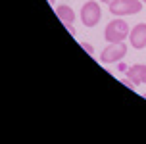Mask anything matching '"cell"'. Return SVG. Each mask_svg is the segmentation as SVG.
<instances>
[{
  "label": "cell",
  "instance_id": "obj_11",
  "mask_svg": "<svg viewBox=\"0 0 146 144\" xmlns=\"http://www.w3.org/2000/svg\"><path fill=\"white\" fill-rule=\"evenodd\" d=\"M142 2H144V4H146V0H142Z\"/></svg>",
  "mask_w": 146,
  "mask_h": 144
},
{
  "label": "cell",
  "instance_id": "obj_6",
  "mask_svg": "<svg viewBox=\"0 0 146 144\" xmlns=\"http://www.w3.org/2000/svg\"><path fill=\"white\" fill-rule=\"evenodd\" d=\"M127 79L133 85H146V64H137L127 69Z\"/></svg>",
  "mask_w": 146,
  "mask_h": 144
},
{
  "label": "cell",
  "instance_id": "obj_1",
  "mask_svg": "<svg viewBox=\"0 0 146 144\" xmlns=\"http://www.w3.org/2000/svg\"><path fill=\"white\" fill-rule=\"evenodd\" d=\"M129 33H131L129 23L123 21L121 17H115V19H111L106 25V29H104V38L108 42H123L125 38H129Z\"/></svg>",
  "mask_w": 146,
  "mask_h": 144
},
{
  "label": "cell",
  "instance_id": "obj_10",
  "mask_svg": "<svg viewBox=\"0 0 146 144\" xmlns=\"http://www.w3.org/2000/svg\"><path fill=\"white\" fill-rule=\"evenodd\" d=\"M48 2H50V4H54V0H48Z\"/></svg>",
  "mask_w": 146,
  "mask_h": 144
},
{
  "label": "cell",
  "instance_id": "obj_8",
  "mask_svg": "<svg viewBox=\"0 0 146 144\" xmlns=\"http://www.w3.org/2000/svg\"><path fill=\"white\" fill-rule=\"evenodd\" d=\"M81 46H83V48H85V50H87V54H90V56H92V54H94V48H92V46H90V44H87V42H81Z\"/></svg>",
  "mask_w": 146,
  "mask_h": 144
},
{
  "label": "cell",
  "instance_id": "obj_4",
  "mask_svg": "<svg viewBox=\"0 0 146 144\" xmlns=\"http://www.w3.org/2000/svg\"><path fill=\"white\" fill-rule=\"evenodd\" d=\"M127 56V44L125 42H110L100 54L102 64H115Z\"/></svg>",
  "mask_w": 146,
  "mask_h": 144
},
{
  "label": "cell",
  "instance_id": "obj_2",
  "mask_svg": "<svg viewBox=\"0 0 146 144\" xmlns=\"http://www.w3.org/2000/svg\"><path fill=\"white\" fill-rule=\"evenodd\" d=\"M142 0H113L110 4V12L115 17H123V15H133L142 12Z\"/></svg>",
  "mask_w": 146,
  "mask_h": 144
},
{
  "label": "cell",
  "instance_id": "obj_9",
  "mask_svg": "<svg viewBox=\"0 0 146 144\" xmlns=\"http://www.w3.org/2000/svg\"><path fill=\"white\" fill-rule=\"evenodd\" d=\"M100 2H104V4H108V6H110V4H111L113 0H100Z\"/></svg>",
  "mask_w": 146,
  "mask_h": 144
},
{
  "label": "cell",
  "instance_id": "obj_5",
  "mask_svg": "<svg viewBox=\"0 0 146 144\" xmlns=\"http://www.w3.org/2000/svg\"><path fill=\"white\" fill-rule=\"evenodd\" d=\"M129 40H131V46L137 48V50L146 48V23H137V25L131 29Z\"/></svg>",
  "mask_w": 146,
  "mask_h": 144
},
{
  "label": "cell",
  "instance_id": "obj_3",
  "mask_svg": "<svg viewBox=\"0 0 146 144\" xmlns=\"http://www.w3.org/2000/svg\"><path fill=\"white\" fill-rule=\"evenodd\" d=\"M100 17H102V10H100V4L96 0H88V2L83 4V8H81V21H83L85 27L98 25Z\"/></svg>",
  "mask_w": 146,
  "mask_h": 144
},
{
  "label": "cell",
  "instance_id": "obj_7",
  "mask_svg": "<svg viewBox=\"0 0 146 144\" xmlns=\"http://www.w3.org/2000/svg\"><path fill=\"white\" fill-rule=\"evenodd\" d=\"M56 14H58V17L66 23L67 27L71 29L73 21H75V12L71 10V6H67V4H60V6H56Z\"/></svg>",
  "mask_w": 146,
  "mask_h": 144
}]
</instances>
